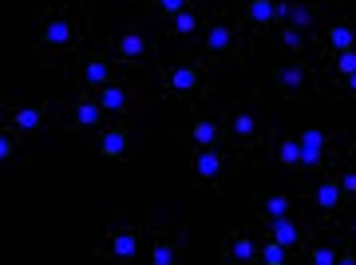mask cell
<instances>
[{
	"label": "cell",
	"mask_w": 356,
	"mask_h": 265,
	"mask_svg": "<svg viewBox=\"0 0 356 265\" xmlns=\"http://www.w3.org/2000/svg\"><path fill=\"white\" fill-rule=\"evenodd\" d=\"M226 135L234 143H242V147L257 143V115L250 111V107H234V111L226 115Z\"/></svg>",
	"instance_id": "2e32d148"
},
{
	"label": "cell",
	"mask_w": 356,
	"mask_h": 265,
	"mask_svg": "<svg viewBox=\"0 0 356 265\" xmlns=\"http://www.w3.org/2000/svg\"><path fill=\"white\" fill-rule=\"evenodd\" d=\"M285 214H297L293 194H261V198H257V218H261V222H266V218H285Z\"/></svg>",
	"instance_id": "44dd1931"
},
{
	"label": "cell",
	"mask_w": 356,
	"mask_h": 265,
	"mask_svg": "<svg viewBox=\"0 0 356 265\" xmlns=\"http://www.w3.org/2000/svg\"><path fill=\"white\" fill-rule=\"evenodd\" d=\"M95 95H99V103L107 107V115H123L127 111V83H123L119 76H115L107 88H99Z\"/></svg>",
	"instance_id": "7402d4cb"
},
{
	"label": "cell",
	"mask_w": 356,
	"mask_h": 265,
	"mask_svg": "<svg viewBox=\"0 0 356 265\" xmlns=\"http://www.w3.org/2000/svg\"><path fill=\"white\" fill-rule=\"evenodd\" d=\"M353 151H356V139H353Z\"/></svg>",
	"instance_id": "d6a6232c"
},
{
	"label": "cell",
	"mask_w": 356,
	"mask_h": 265,
	"mask_svg": "<svg viewBox=\"0 0 356 265\" xmlns=\"http://www.w3.org/2000/svg\"><path fill=\"white\" fill-rule=\"evenodd\" d=\"M332 72L341 79H348L356 72V48H348V51H337V63H332Z\"/></svg>",
	"instance_id": "83f0119b"
},
{
	"label": "cell",
	"mask_w": 356,
	"mask_h": 265,
	"mask_svg": "<svg viewBox=\"0 0 356 265\" xmlns=\"http://www.w3.org/2000/svg\"><path fill=\"white\" fill-rule=\"evenodd\" d=\"M277 166H285V170H297L301 175V139L297 135H285V139L277 143Z\"/></svg>",
	"instance_id": "cb8c5ba5"
},
{
	"label": "cell",
	"mask_w": 356,
	"mask_h": 265,
	"mask_svg": "<svg viewBox=\"0 0 356 265\" xmlns=\"http://www.w3.org/2000/svg\"><path fill=\"white\" fill-rule=\"evenodd\" d=\"M72 119H76L79 131H103V123H107V107L99 103L95 91H79V99L72 103Z\"/></svg>",
	"instance_id": "7c38bea8"
},
{
	"label": "cell",
	"mask_w": 356,
	"mask_h": 265,
	"mask_svg": "<svg viewBox=\"0 0 356 265\" xmlns=\"http://www.w3.org/2000/svg\"><path fill=\"white\" fill-rule=\"evenodd\" d=\"M269 79H273V88H277L285 99H297V95H313V91H317V79H313V72H309V63L301 60V56H289V60L273 63Z\"/></svg>",
	"instance_id": "277c9868"
},
{
	"label": "cell",
	"mask_w": 356,
	"mask_h": 265,
	"mask_svg": "<svg viewBox=\"0 0 356 265\" xmlns=\"http://www.w3.org/2000/svg\"><path fill=\"white\" fill-rule=\"evenodd\" d=\"M76 16L72 8H40L36 13V48L40 51H72L76 48Z\"/></svg>",
	"instance_id": "6da1fadb"
},
{
	"label": "cell",
	"mask_w": 356,
	"mask_h": 265,
	"mask_svg": "<svg viewBox=\"0 0 356 265\" xmlns=\"http://www.w3.org/2000/svg\"><path fill=\"white\" fill-rule=\"evenodd\" d=\"M95 151H99L103 159H111V163H123V159H127V151H131V131L123 123L103 127L99 139H95Z\"/></svg>",
	"instance_id": "5bb4252c"
},
{
	"label": "cell",
	"mask_w": 356,
	"mask_h": 265,
	"mask_svg": "<svg viewBox=\"0 0 356 265\" xmlns=\"http://www.w3.org/2000/svg\"><path fill=\"white\" fill-rule=\"evenodd\" d=\"M115 79V60H107V51H79L76 60V88L79 91H99Z\"/></svg>",
	"instance_id": "8992f818"
},
{
	"label": "cell",
	"mask_w": 356,
	"mask_h": 265,
	"mask_svg": "<svg viewBox=\"0 0 356 265\" xmlns=\"http://www.w3.org/2000/svg\"><path fill=\"white\" fill-rule=\"evenodd\" d=\"M297 139H301V170L321 175L325 163H329V135L317 131V127H309V131H301Z\"/></svg>",
	"instance_id": "30bf717a"
},
{
	"label": "cell",
	"mask_w": 356,
	"mask_h": 265,
	"mask_svg": "<svg viewBox=\"0 0 356 265\" xmlns=\"http://www.w3.org/2000/svg\"><path fill=\"white\" fill-rule=\"evenodd\" d=\"M222 135H226V123L218 115H194V123H191L194 147H222Z\"/></svg>",
	"instance_id": "e0dca14e"
},
{
	"label": "cell",
	"mask_w": 356,
	"mask_h": 265,
	"mask_svg": "<svg viewBox=\"0 0 356 265\" xmlns=\"http://www.w3.org/2000/svg\"><path fill=\"white\" fill-rule=\"evenodd\" d=\"M163 88L166 95H182V99H191L198 91H210V72H206L198 60H186V63H175V67H166L163 72Z\"/></svg>",
	"instance_id": "5b68a950"
},
{
	"label": "cell",
	"mask_w": 356,
	"mask_h": 265,
	"mask_svg": "<svg viewBox=\"0 0 356 265\" xmlns=\"http://www.w3.org/2000/svg\"><path fill=\"white\" fill-rule=\"evenodd\" d=\"M337 178H341V186L348 198H356V163H348L344 170H337Z\"/></svg>",
	"instance_id": "f1b7e54d"
},
{
	"label": "cell",
	"mask_w": 356,
	"mask_h": 265,
	"mask_svg": "<svg viewBox=\"0 0 356 265\" xmlns=\"http://www.w3.org/2000/svg\"><path fill=\"white\" fill-rule=\"evenodd\" d=\"M266 238H277L281 246L293 250V253H305V246L313 241V234L297 222V214H285V218H266Z\"/></svg>",
	"instance_id": "ba28073f"
},
{
	"label": "cell",
	"mask_w": 356,
	"mask_h": 265,
	"mask_svg": "<svg viewBox=\"0 0 356 265\" xmlns=\"http://www.w3.org/2000/svg\"><path fill=\"white\" fill-rule=\"evenodd\" d=\"M325 48L337 56V51H348V48H356V28L344 20V16H337L329 28H325Z\"/></svg>",
	"instance_id": "ffe728a7"
},
{
	"label": "cell",
	"mask_w": 356,
	"mask_h": 265,
	"mask_svg": "<svg viewBox=\"0 0 356 265\" xmlns=\"http://www.w3.org/2000/svg\"><path fill=\"white\" fill-rule=\"evenodd\" d=\"M344 186H341V178L332 175V170H325V175L313 182V210H317L321 218H337L341 214V206H344Z\"/></svg>",
	"instance_id": "9c48e42d"
},
{
	"label": "cell",
	"mask_w": 356,
	"mask_h": 265,
	"mask_svg": "<svg viewBox=\"0 0 356 265\" xmlns=\"http://www.w3.org/2000/svg\"><path fill=\"white\" fill-rule=\"evenodd\" d=\"M293 257V250H285L277 238H266L261 246H257V262L261 265H285Z\"/></svg>",
	"instance_id": "484cf974"
},
{
	"label": "cell",
	"mask_w": 356,
	"mask_h": 265,
	"mask_svg": "<svg viewBox=\"0 0 356 265\" xmlns=\"http://www.w3.org/2000/svg\"><path fill=\"white\" fill-rule=\"evenodd\" d=\"M44 119H48V103H20V107L8 111V123H13L16 131H40Z\"/></svg>",
	"instance_id": "d6986e66"
},
{
	"label": "cell",
	"mask_w": 356,
	"mask_h": 265,
	"mask_svg": "<svg viewBox=\"0 0 356 265\" xmlns=\"http://www.w3.org/2000/svg\"><path fill=\"white\" fill-rule=\"evenodd\" d=\"M170 32H175V36H182V40L198 36V32H202V16L194 13V8H182V13L170 16Z\"/></svg>",
	"instance_id": "d4e9b609"
},
{
	"label": "cell",
	"mask_w": 356,
	"mask_h": 265,
	"mask_svg": "<svg viewBox=\"0 0 356 265\" xmlns=\"http://www.w3.org/2000/svg\"><path fill=\"white\" fill-rule=\"evenodd\" d=\"M222 257H226V262H257L254 238H250V234H242V230L226 234V238H222Z\"/></svg>",
	"instance_id": "ac0fdd59"
},
{
	"label": "cell",
	"mask_w": 356,
	"mask_h": 265,
	"mask_svg": "<svg viewBox=\"0 0 356 265\" xmlns=\"http://www.w3.org/2000/svg\"><path fill=\"white\" fill-rule=\"evenodd\" d=\"M305 262L313 265H337V262H356V253L344 250V241L337 238H313L305 246Z\"/></svg>",
	"instance_id": "9a60e30c"
},
{
	"label": "cell",
	"mask_w": 356,
	"mask_h": 265,
	"mask_svg": "<svg viewBox=\"0 0 356 265\" xmlns=\"http://www.w3.org/2000/svg\"><path fill=\"white\" fill-rule=\"evenodd\" d=\"M238 48H242L238 20H234V13H229V8H218V13L210 16L206 32H202V51H198V56H206L210 63H226V60H234V56H238Z\"/></svg>",
	"instance_id": "7a4b0ae2"
},
{
	"label": "cell",
	"mask_w": 356,
	"mask_h": 265,
	"mask_svg": "<svg viewBox=\"0 0 356 265\" xmlns=\"http://www.w3.org/2000/svg\"><path fill=\"white\" fill-rule=\"evenodd\" d=\"M151 4H154V13L166 16V20H170L175 13H182V8H186V0H151Z\"/></svg>",
	"instance_id": "f546056e"
},
{
	"label": "cell",
	"mask_w": 356,
	"mask_h": 265,
	"mask_svg": "<svg viewBox=\"0 0 356 265\" xmlns=\"http://www.w3.org/2000/svg\"><path fill=\"white\" fill-rule=\"evenodd\" d=\"M344 91H348V95H353V99H356V72H353V76H348V79H344Z\"/></svg>",
	"instance_id": "4dcf8cb0"
},
{
	"label": "cell",
	"mask_w": 356,
	"mask_h": 265,
	"mask_svg": "<svg viewBox=\"0 0 356 265\" xmlns=\"http://www.w3.org/2000/svg\"><path fill=\"white\" fill-rule=\"evenodd\" d=\"M147 262H151V265H175V262H178V246H175V238L159 234V238L147 241Z\"/></svg>",
	"instance_id": "603a6c76"
},
{
	"label": "cell",
	"mask_w": 356,
	"mask_h": 265,
	"mask_svg": "<svg viewBox=\"0 0 356 265\" xmlns=\"http://www.w3.org/2000/svg\"><path fill=\"white\" fill-rule=\"evenodd\" d=\"M107 56L115 63H123V67H139V63H147L154 56V44L143 36V28L123 24L115 36H107Z\"/></svg>",
	"instance_id": "3957f363"
},
{
	"label": "cell",
	"mask_w": 356,
	"mask_h": 265,
	"mask_svg": "<svg viewBox=\"0 0 356 265\" xmlns=\"http://www.w3.org/2000/svg\"><path fill=\"white\" fill-rule=\"evenodd\" d=\"M139 250H143V234H139V226H131V222L107 226L99 234V253H111V257H119V262L139 257Z\"/></svg>",
	"instance_id": "52a82bcc"
},
{
	"label": "cell",
	"mask_w": 356,
	"mask_h": 265,
	"mask_svg": "<svg viewBox=\"0 0 356 265\" xmlns=\"http://www.w3.org/2000/svg\"><path fill=\"white\" fill-rule=\"evenodd\" d=\"M20 131H16L13 123L4 127V135H0V163H13L16 159V151H20V139H16Z\"/></svg>",
	"instance_id": "4316f807"
},
{
	"label": "cell",
	"mask_w": 356,
	"mask_h": 265,
	"mask_svg": "<svg viewBox=\"0 0 356 265\" xmlns=\"http://www.w3.org/2000/svg\"><path fill=\"white\" fill-rule=\"evenodd\" d=\"M348 230L356 234V206H353V214H348Z\"/></svg>",
	"instance_id": "1f68e13d"
},
{
	"label": "cell",
	"mask_w": 356,
	"mask_h": 265,
	"mask_svg": "<svg viewBox=\"0 0 356 265\" xmlns=\"http://www.w3.org/2000/svg\"><path fill=\"white\" fill-rule=\"evenodd\" d=\"M191 170H194V182H198V186H218V178H222V170H226L222 147H198Z\"/></svg>",
	"instance_id": "8fae6325"
},
{
	"label": "cell",
	"mask_w": 356,
	"mask_h": 265,
	"mask_svg": "<svg viewBox=\"0 0 356 265\" xmlns=\"http://www.w3.org/2000/svg\"><path fill=\"white\" fill-rule=\"evenodd\" d=\"M245 20L254 24V32H277L285 20V4L281 0H245Z\"/></svg>",
	"instance_id": "4fadbf2b"
}]
</instances>
